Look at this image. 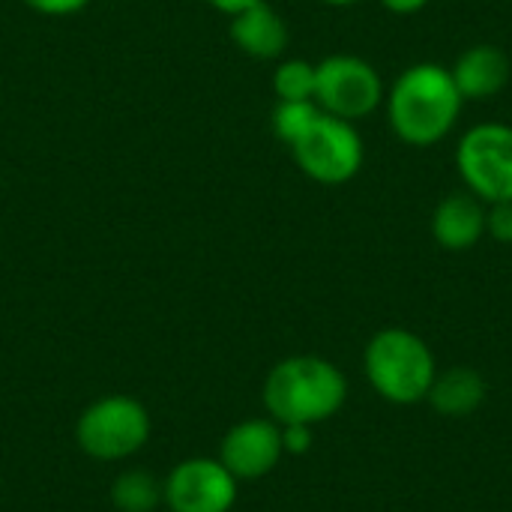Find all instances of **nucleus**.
I'll use <instances>...</instances> for the list:
<instances>
[{"label": "nucleus", "mask_w": 512, "mask_h": 512, "mask_svg": "<svg viewBox=\"0 0 512 512\" xmlns=\"http://www.w3.org/2000/svg\"><path fill=\"white\" fill-rule=\"evenodd\" d=\"M465 99L453 72L441 63H411L387 87L384 111L399 141L408 147H435L459 123Z\"/></svg>", "instance_id": "nucleus-1"}, {"label": "nucleus", "mask_w": 512, "mask_h": 512, "mask_svg": "<svg viewBox=\"0 0 512 512\" xmlns=\"http://www.w3.org/2000/svg\"><path fill=\"white\" fill-rule=\"evenodd\" d=\"M456 171L468 192L486 204L512 201V126L477 123L456 144Z\"/></svg>", "instance_id": "nucleus-6"}, {"label": "nucleus", "mask_w": 512, "mask_h": 512, "mask_svg": "<svg viewBox=\"0 0 512 512\" xmlns=\"http://www.w3.org/2000/svg\"><path fill=\"white\" fill-rule=\"evenodd\" d=\"M312 429L315 426H303V423H288L282 426V450L288 456H303L312 447Z\"/></svg>", "instance_id": "nucleus-18"}, {"label": "nucleus", "mask_w": 512, "mask_h": 512, "mask_svg": "<svg viewBox=\"0 0 512 512\" xmlns=\"http://www.w3.org/2000/svg\"><path fill=\"white\" fill-rule=\"evenodd\" d=\"M78 447L99 462L135 456L150 438V414L132 396H105L84 408L75 426Z\"/></svg>", "instance_id": "nucleus-4"}, {"label": "nucleus", "mask_w": 512, "mask_h": 512, "mask_svg": "<svg viewBox=\"0 0 512 512\" xmlns=\"http://www.w3.org/2000/svg\"><path fill=\"white\" fill-rule=\"evenodd\" d=\"M216 12H222V15H237V12H243L246 6H255V3H261V0H207Z\"/></svg>", "instance_id": "nucleus-21"}, {"label": "nucleus", "mask_w": 512, "mask_h": 512, "mask_svg": "<svg viewBox=\"0 0 512 512\" xmlns=\"http://www.w3.org/2000/svg\"><path fill=\"white\" fill-rule=\"evenodd\" d=\"M450 72L465 102H486L510 84L512 57L501 45L477 42L456 57Z\"/></svg>", "instance_id": "nucleus-11"}, {"label": "nucleus", "mask_w": 512, "mask_h": 512, "mask_svg": "<svg viewBox=\"0 0 512 512\" xmlns=\"http://www.w3.org/2000/svg\"><path fill=\"white\" fill-rule=\"evenodd\" d=\"M228 36L252 60H282L291 42L285 18L267 0L231 15Z\"/></svg>", "instance_id": "nucleus-12"}, {"label": "nucleus", "mask_w": 512, "mask_h": 512, "mask_svg": "<svg viewBox=\"0 0 512 512\" xmlns=\"http://www.w3.org/2000/svg\"><path fill=\"white\" fill-rule=\"evenodd\" d=\"M324 6H333V9H348V6H357L363 0H321Z\"/></svg>", "instance_id": "nucleus-22"}, {"label": "nucleus", "mask_w": 512, "mask_h": 512, "mask_svg": "<svg viewBox=\"0 0 512 512\" xmlns=\"http://www.w3.org/2000/svg\"><path fill=\"white\" fill-rule=\"evenodd\" d=\"M24 6H30L39 15H51V18H63V15H75L81 12L90 0H21Z\"/></svg>", "instance_id": "nucleus-19"}, {"label": "nucleus", "mask_w": 512, "mask_h": 512, "mask_svg": "<svg viewBox=\"0 0 512 512\" xmlns=\"http://www.w3.org/2000/svg\"><path fill=\"white\" fill-rule=\"evenodd\" d=\"M162 501V486L144 471H126L111 486V504L120 512H153Z\"/></svg>", "instance_id": "nucleus-14"}, {"label": "nucleus", "mask_w": 512, "mask_h": 512, "mask_svg": "<svg viewBox=\"0 0 512 512\" xmlns=\"http://www.w3.org/2000/svg\"><path fill=\"white\" fill-rule=\"evenodd\" d=\"M381 72L357 54H330L315 63V102L339 120H363L384 105Z\"/></svg>", "instance_id": "nucleus-7"}, {"label": "nucleus", "mask_w": 512, "mask_h": 512, "mask_svg": "<svg viewBox=\"0 0 512 512\" xmlns=\"http://www.w3.org/2000/svg\"><path fill=\"white\" fill-rule=\"evenodd\" d=\"M348 402L345 372L315 354H297L276 363L264 381V405L279 426H318Z\"/></svg>", "instance_id": "nucleus-2"}, {"label": "nucleus", "mask_w": 512, "mask_h": 512, "mask_svg": "<svg viewBox=\"0 0 512 512\" xmlns=\"http://www.w3.org/2000/svg\"><path fill=\"white\" fill-rule=\"evenodd\" d=\"M273 93L279 102L315 99V63H309L303 57L279 60L276 72H273Z\"/></svg>", "instance_id": "nucleus-15"}, {"label": "nucleus", "mask_w": 512, "mask_h": 512, "mask_svg": "<svg viewBox=\"0 0 512 512\" xmlns=\"http://www.w3.org/2000/svg\"><path fill=\"white\" fill-rule=\"evenodd\" d=\"M486 234L504 246L512 243V201H498L489 204L486 210Z\"/></svg>", "instance_id": "nucleus-17"}, {"label": "nucleus", "mask_w": 512, "mask_h": 512, "mask_svg": "<svg viewBox=\"0 0 512 512\" xmlns=\"http://www.w3.org/2000/svg\"><path fill=\"white\" fill-rule=\"evenodd\" d=\"M486 210L489 204L480 201L468 189H456L444 195L432 210V237L447 252H468L486 237Z\"/></svg>", "instance_id": "nucleus-10"}, {"label": "nucleus", "mask_w": 512, "mask_h": 512, "mask_svg": "<svg viewBox=\"0 0 512 512\" xmlns=\"http://www.w3.org/2000/svg\"><path fill=\"white\" fill-rule=\"evenodd\" d=\"M282 456V426L276 420H243L228 429L219 447V462L237 477V483L267 477Z\"/></svg>", "instance_id": "nucleus-9"}, {"label": "nucleus", "mask_w": 512, "mask_h": 512, "mask_svg": "<svg viewBox=\"0 0 512 512\" xmlns=\"http://www.w3.org/2000/svg\"><path fill=\"white\" fill-rule=\"evenodd\" d=\"M321 117V105L315 99H300V102H276L273 108V135L291 147L294 141H300L309 126Z\"/></svg>", "instance_id": "nucleus-16"}, {"label": "nucleus", "mask_w": 512, "mask_h": 512, "mask_svg": "<svg viewBox=\"0 0 512 512\" xmlns=\"http://www.w3.org/2000/svg\"><path fill=\"white\" fill-rule=\"evenodd\" d=\"M486 393H489L486 378L477 369H471V366H453V369L435 375L426 402L441 417L459 420V417L474 414L486 402Z\"/></svg>", "instance_id": "nucleus-13"}, {"label": "nucleus", "mask_w": 512, "mask_h": 512, "mask_svg": "<svg viewBox=\"0 0 512 512\" xmlns=\"http://www.w3.org/2000/svg\"><path fill=\"white\" fill-rule=\"evenodd\" d=\"M363 372L384 402L417 405L426 402L438 363L423 336L405 327H384L363 351Z\"/></svg>", "instance_id": "nucleus-3"}, {"label": "nucleus", "mask_w": 512, "mask_h": 512, "mask_svg": "<svg viewBox=\"0 0 512 512\" xmlns=\"http://www.w3.org/2000/svg\"><path fill=\"white\" fill-rule=\"evenodd\" d=\"M162 501L171 512H231L237 477L219 459H186L162 483Z\"/></svg>", "instance_id": "nucleus-8"}, {"label": "nucleus", "mask_w": 512, "mask_h": 512, "mask_svg": "<svg viewBox=\"0 0 512 512\" xmlns=\"http://www.w3.org/2000/svg\"><path fill=\"white\" fill-rule=\"evenodd\" d=\"M288 150L297 168L321 186H342L354 180L366 162V144L357 126L324 111L309 126V132Z\"/></svg>", "instance_id": "nucleus-5"}, {"label": "nucleus", "mask_w": 512, "mask_h": 512, "mask_svg": "<svg viewBox=\"0 0 512 512\" xmlns=\"http://www.w3.org/2000/svg\"><path fill=\"white\" fill-rule=\"evenodd\" d=\"M393 15H417L429 6V0H378Z\"/></svg>", "instance_id": "nucleus-20"}]
</instances>
